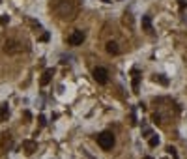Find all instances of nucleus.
Here are the masks:
<instances>
[{"label":"nucleus","instance_id":"obj_4","mask_svg":"<svg viewBox=\"0 0 187 159\" xmlns=\"http://www.w3.org/2000/svg\"><path fill=\"white\" fill-rule=\"evenodd\" d=\"M94 79L97 80L99 84H107L109 82V73L105 68H96L94 69Z\"/></svg>","mask_w":187,"mask_h":159},{"label":"nucleus","instance_id":"obj_17","mask_svg":"<svg viewBox=\"0 0 187 159\" xmlns=\"http://www.w3.org/2000/svg\"><path fill=\"white\" fill-rule=\"evenodd\" d=\"M8 21H9V17H8V15H4V17H0V25H6Z\"/></svg>","mask_w":187,"mask_h":159},{"label":"nucleus","instance_id":"obj_10","mask_svg":"<svg viewBox=\"0 0 187 159\" xmlns=\"http://www.w3.org/2000/svg\"><path fill=\"white\" fill-rule=\"evenodd\" d=\"M142 26H144V30L151 32V19H150V15H144V17H142Z\"/></svg>","mask_w":187,"mask_h":159},{"label":"nucleus","instance_id":"obj_5","mask_svg":"<svg viewBox=\"0 0 187 159\" xmlns=\"http://www.w3.org/2000/svg\"><path fill=\"white\" fill-rule=\"evenodd\" d=\"M36 148H37V144L34 142V140H25V142H23V150H25L28 156H30V154H34V152H36Z\"/></svg>","mask_w":187,"mask_h":159},{"label":"nucleus","instance_id":"obj_1","mask_svg":"<svg viewBox=\"0 0 187 159\" xmlns=\"http://www.w3.org/2000/svg\"><path fill=\"white\" fill-rule=\"evenodd\" d=\"M97 144L101 146V150H112L114 146V135L109 131H103L97 135Z\"/></svg>","mask_w":187,"mask_h":159},{"label":"nucleus","instance_id":"obj_7","mask_svg":"<svg viewBox=\"0 0 187 159\" xmlns=\"http://www.w3.org/2000/svg\"><path fill=\"white\" fill-rule=\"evenodd\" d=\"M131 75H133V92L137 94V92H139V82H140V75H139V69H133V71H131Z\"/></svg>","mask_w":187,"mask_h":159},{"label":"nucleus","instance_id":"obj_11","mask_svg":"<svg viewBox=\"0 0 187 159\" xmlns=\"http://www.w3.org/2000/svg\"><path fill=\"white\" fill-rule=\"evenodd\" d=\"M148 144L151 146V148H155V146L159 144V137H157V135H151V137L148 139Z\"/></svg>","mask_w":187,"mask_h":159},{"label":"nucleus","instance_id":"obj_2","mask_svg":"<svg viewBox=\"0 0 187 159\" xmlns=\"http://www.w3.org/2000/svg\"><path fill=\"white\" fill-rule=\"evenodd\" d=\"M84 40H86V34H84L82 30H73V32L69 34V38H68V43L73 45V47H79V45H82Z\"/></svg>","mask_w":187,"mask_h":159},{"label":"nucleus","instance_id":"obj_15","mask_svg":"<svg viewBox=\"0 0 187 159\" xmlns=\"http://www.w3.org/2000/svg\"><path fill=\"white\" fill-rule=\"evenodd\" d=\"M39 125H41V127H43V125H45V123H47V118H45V116H43V114H39Z\"/></svg>","mask_w":187,"mask_h":159},{"label":"nucleus","instance_id":"obj_6","mask_svg":"<svg viewBox=\"0 0 187 159\" xmlns=\"http://www.w3.org/2000/svg\"><path fill=\"white\" fill-rule=\"evenodd\" d=\"M52 75H54V69H47V71L41 75V80H39L41 86H47V84L51 82V79H52Z\"/></svg>","mask_w":187,"mask_h":159},{"label":"nucleus","instance_id":"obj_14","mask_svg":"<svg viewBox=\"0 0 187 159\" xmlns=\"http://www.w3.org/2000/svg\"><path fill=\"white\" fill-rule=\"evenodd\" d=\"M49 38H51V34H49V32H43L39 40H41V41H49Z\"/></svg>","mask_w":187,"mask_h":159},{"label":"nucleus","instance_id":"obj_9","mask_svg":"<svg viewBox=\"0 0 187 159\" xmlns=\"http://www.w3.org/2000/svg\"><path fill=\"white\" fill-rule=\"evenodd\" d=\"M8 116H9V109H8V103H4L0 105V122L8 120Z\"/></svg>","mask_w":187,"mask_h":159},{"label":"nucleus","instance_id":"obj_13","mask_svg":"<svg viewBox=\"0 0 187 159\" xmlns=\"http://www.w3.org/2000/svg\"><path fill=\"white\" fill-rule=\"evenodd\" d=\"M167 154L172 156L174 159H178V154H176V148H174V146H167Z\"/></svg>","mask_w":187,"mask_h":159},{"label":"nucleus","instance_id":"obj_12","mask_svg":"<svg viewBox=\"0 0 187 159\" xmlns=\"http://www.w3.org/2000/svg\"><path fill=\"white\" fill-rule=\"evenodd\" d=\"M155 82H161L163 86H167V84H168V79H167L165 75H155Z\"/></svg>","mask_w":187,"mask_h":159},{"label":"nucleus","instance_id":"obj_16","mask_svg":"<svg viewBox=\"0 0 187 159\" xmlns=\"http://www.w3.org/2000/svg\"><path fill=\"white\" fill-rule=\"evenodd\" d=\"M151 120H153V123H161V116H159V114H153Z\"/></svg>","mask_w":187,"mask_h":159},{"label":"nucleus","instance_id":"obj_18","mask_svg":"<svg viewBox=\"0 0 187 159\" xmlns=\"http://www.w3.org/2000/svg\"><path fill=\"white\" fill-rule=\"evenodd\" d=\"M144 159H153V157H150V156H146V157H144Z\"/></svg>","mask_w":187,"mask_h":159},{"label":"nucleus","instance_id":"obj_3","mask_svg":"<svg viewBox=\"0 0 187 159\" xmlns=\"http://www.w3.org/2000/svg\"><path fill=\"white\" fill-rule=\"evenodd\" d=\"M4 51L8 52V54H17V52H21L23 51V43H19V41H6V47H4Z\"/></svg>","mask_w":187,"mask_h":159},{"label":"nucleus","instance_id":"obj_8","mask_svg":"<svg viewBox=\"0 0 187 159\" xmlns=\"http://www.w3.org/2000/svg\"><path fill=\"white\" fill-rule=\"evenodd\" d=\"M107 52L109 54H118L120 52V47L116 41H107Z\"/></svg>","mask_w":187,"mask_h":159}]
</instances>
